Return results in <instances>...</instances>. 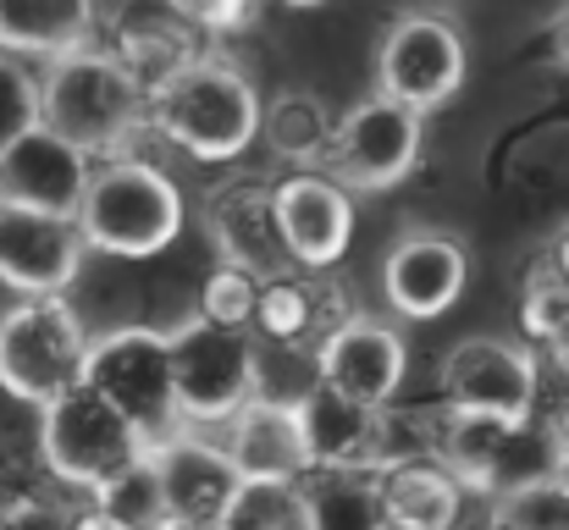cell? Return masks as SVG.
I'll list each match as a JSON object with an SVG mask.
<instances>
[{
	"label": "cell",
	"instance_id": "9",
	"mask_svg": "<svg viewBox=\"0 0 569 530\" xmlns=\"http://www.w3.org/2000/svg\"><path fill=\"white\" fill-rule=\"evenodd\" d=\"M442 398L453 414L526 426L537 409V359L503 338H465L442 359Z\"/></svg>",
	"mask_w": 569,
	"mask_h": 530
},
{
	"label": "cell",
	"instance_id": "20",
	"mask_svg": "<svg viewBox=\"0 0 569 530\" xmlns=\"http://www.w3.org/2000/svg\"><path fill=\"white\" fill-rule=\"evenodd\" d=\"M94 0H0V50L6 56H72L89 44Z\"/></svg>",
	"mask_w": 569,
	"mask_h": 530
},
{
	"label": "cell",
	"instance_id": "8",
	"mask_svg": "<svg viewBox=\"0 0 569 530\" xmlns=\"http://www.w3.org/2000/svg\"><path fill=\"white\" fill-rule=\"evenodd\" d=\"M377 94L426 117L448 106L465 83V39L448 17H403L377 56Z\"/></svg>",
	"mask_w": 569,
	"mask_h": 530
},
{
	"label": "cell",
	"instance_id": "15",
	"mask_svg": "<svg viewBox=\"0 0 569 530\" xmlns=\"http://www.w3.org/2000/svg\"><path fill=\"white\" fill-rule=\"evenodd\" d=\"M150 470L167 503V526L189 530H216V520L227 514V503L238 498V470L227 464V453L216 442H199L193 431H178L167 442L150 448Z\"/></svg>",
	"mask_w": 569,
	"mask_h": 530
},
{
	"label": "cell",
	"instance_id": "17",
	"mask_svg": "<svg viewBox=\"0 0 569 530\" xmlns=\"http://www.w3.org/2000/svg\"><path fill=\"white\" fill-rule=\"evenodd\" d=\"M227 426V464L238 470V481H260V487H299L310 476V453L299 437V414L293 398H249L238 414L221 420Z\"/></svg>",
	"mask_w": 569,
	"mask_h": 530
},
{
	"label": "cell",
	"instance_id": "11",
	"mask_svg": "<svg viewBox=\"0 0 569 530\" xmlns=\"http://www.w3.org/2000/svg\"><path fill=\"white\" fill-rule=\"evenodd\" d=\"M83 232L67 216H39V210H11L0 204V282L22 299L67 293L72 277L83 271Z\"/></svg>",
	"mask_w": 569,
	"mask_h": 530
},
{
	"label": "cell",
	"instance_id": "26",
	"mask_svg": "<svg viewBox=\"0 0 569 530\" xmlns=\"http://www.w3.org/2000/svg\"><path fill=\"white\" fill-rule=\"evenodd\" d=\"M293 520H299V492L293 487L243 481L238 498L227 503V514L216 520V530H288Z\"/></svg>",
	"mask_w": 569,
	"mask_h": 530
},
{
	"label": "cell",
	"instance_id": "36",
	"mask_svg": "<svg viewBox=\"0 0 569 530\" xmlns=\"http://www.w3.org/2000/svg\"><path fill=\"white\" fill-rule=\"evenodd\" d=\"M288 530H299V520H293V526H288Z\"/></svg>",
	"mask_w": 569,
	"mask_h": 530
},
{
	"label": "cell",
	"instance_id": "6",
	"mask_svg": "<svg viewBox=\"0 0 569 530\" xmlns=\"http://www.w3.org/2000/svg\"><path fill=\"white\" fill-rule=\"evenodd\" d=\"M83 353L89 332L61 293L22 299L0 316V387L33 409L83 381Z\"/></svg>",
	"mask_w": 569,
	"mask_h": 530
},
{
	"label": "cell",
	"instance_id": "16",
	"mask_svg": "<svg viewBox=\"0 0 569 530\" xmlns=\"http://www.w3.org/2000/svg\"><path fill=\"white\" fill-rule=\"evenodd\" d=\"M465 282H470V260L442 232H409L381 260V299L403 321H437V316H448L459 304Z\"/></svg>",
	"mask_w": 569,
	"mask_h": 530
},
{
	"label": "cell",
	"instance_id": "5",
	"mask_svg": "<svg viewBox=\"0 0 569 530\" xmlns=\"http://www.w3.org/2000/svg\"><path fill=\"white\" fill-rule=\"evenodd\" d=\"M167 364H172V403L183 431L189 426H221L249 398H260V359L249 332L210 327L204 316H189L167 332Z\"/></svg>",
	"mask_w": 569,
	"mask_h": 530
},
{
	"label": "cell",
	"instance_id": "25",
	"mask_svg": "<svg viewBox=\"0 0 569 530\" xmlns=\"http://www.w3.org/2000/svg\"><path fill=\"white\" fill-rule=\"evenodd\" d=\"M94 509L111 514L117 526H128V530H161L167 526V503H161V487H156L150 453L133 459L122 476H111V481L94 492Z\"/></svg>",
	"mask_w": 569,
	"mask_h": 530
},
{
	"label": "cell",
	"instance_id": "28",
	"mask_svg": "<svg viewBox=\"0 0 569 530\" xmlns=\"http://www.w3.org/2000/svg\"><path fill=\"white\" fill-rule=\"evenodd\" d=\"M33 122H39V83L11 56H0V150Z\"/></svg>",
	"mask_w": 569,
	"mask_h": 530
},
{
	"label": "cell",
	"instance_id": "35",
	"mask_svg": "<svg viewBox=\"0 0 569 530\" xmlns=\"http://www.w3.org/2000/svg\"><path fill=\"white\" fill-rule=\"evenodd\" d=\"M288 6H321V0H288Z\"/></svg>",
	"mask_w": 569,
	"mask_h": 530
},
{
	"label": "cell",
	"instance_id": "29",
	"mask_svg": "<svg viewBox=\"0 0 569 530\" xmlns=\"http://www.w3.org/2000/svg\"><path fill=\"white\" fill-rule=\"evenodd\" d=\"M305 321H310V293L293 288L288 277H271L254 299V327H266L271 338H293L305 332Z\"/></svg>",
	"mask_w": 569,
	"mask_h": 530
},
{
	"label": "cell",
	"instance_id": "18",
	"mask_svg": "<svg viewBox=\"0 0 569 530\" xmlns=\"http://www.w3.org/2000/svg\"><path fill=\"white\" fill-rule=\"evenodd\" d=\"M299 437L310 453V470H377L387 409H366L355 398H338L332 387H310L293 398Z\"/></svg>",
	"mask_w": 569,
	"mask_h": 530
},
{
	"label": "cell",
	"instance_id": "3",
	"mask_svg": "<svg viewBox=\"0 0 569 530\" xmlns=\"http://www.w3.org/2000/svg\"><path fill=\"white\" fill-rule=\"evenodd\" d=\"M72 221L83 232V249L150 260L183 232V193L172 188V177L144 161H111L89 172Z\"/></svg>",
	"mask_w": 569,
	"mask_h": 530
},
{
	"label": "cell",
	"instance_id": "14",
	"mask_svg": "<svg viewBox=\"0 0 569 530\" xmlns=\"http://www.w3.org/2000/svg\"><path fill=\"white\" fill-rule=\"evenodd\" d=\"M271 227L288 260L327 271L349 254L355 238V204L349 188L327 182V177H288L271 188Z\"/></svg>",
	"mask_w": 569,
	"mask_h": 530
},
{
	"label": "cell",
	"instance_id": "13",
	"mask_svg": "<svg viewBox=\"0 0 569 530\" xmlns=\"http://www.w3.org/2000/svg\"><path fill=\"white\" fill-rule=\"evenodd\" d=\"M83 188H89V156L39 122L0 150V204H11V210H39V216L72 221Z\"/></svg>",
	"mask_w": 569,
	"mask_h": 530
},
{
	"label": "cell",
	"instance_id": "27",
	"mask_svg": "<svg viewBox=\"0 0 569 530\" xmlns=\"http://www.w3.org/2000/svg\"><path fill=\"white\" fill-rule=\"evenodd\" d=\"M254 299H260V282L249 271H232L221 266L210 282H204V321L210 327H227V332H249L254 327Z\"/></svg>",
	"mask_w": 569,
	"mask_h": 530
},
{
	"label": "cell",
	"instance_id": "31",
	"mask_svg": "<svg viewBox=\"0 0 569 530\" xmlns=\"http://www.w3.org/2000/svg\"><path fill=\"white\" fill-rule=\"evenodd\" d=\"M0 530H72V520L44 509V503H17V509L0 514Z\"/></svg>",
	"mask_w": 569,
	"mask_h": 530
},
{
	"label": "cell",
	"instance_id": "34",
	"mask_svg": "<svg viewBox=\"0 0 569 530\" xmlns=\"http://www.w3.org/2000/svg\"><path fill=\"white\" fill-rule=\"evenodd\" d=\"M72 530H128V526H117L111 514H100V509H89L83 520H72Z\"/></svg>",
	"mask_w": 569,
	"mask_h": 530
},
{
	"label": "cell",
	"instance_id": "19",
	"mask_svg": "<svg viewBox=\"0 0 569 530\" xmlns=\"http://www.w3.org/2000/svg\"><path fill=\"white\" fill-rule=\"evenodd\" d=\"M377 498L387 530H453L465 509V481L426 453H398L377 464Z\"/></svg>",
	"mask_w": 569,
	"mask_h": 530
},
{
	"label": "cell",
	"instance_id": "22",
	"mask_svg": "<svg viewBox=\"0 0 569 530\" xmlns=\"http://www.w3.org/2000/svg\"><path fill=\"white\" fill-rule=\"evenodd\" d=\"M216 238L227 249V266L232 271H249V277H282V243H277V227H271V193L266 188H232L221 204H216Z\"/></svg>",
	"mask_w": 569,
	"mask_h": 530
},
{
	"label": "cell",
	"instance_id": "33",
	"mask_svg": "<svg viewBox=\"0 0 569 530\" xmlns=\"http://www.w3.org/2000/svg\"><path fill=\"white\" fill-rule=\"evenodd\" d=\"M553 56L569 67V6L559 11V22H553Z\"/></svg>",
	"mask_w": 569,
	"mask_h": 530
},
{
	"label": "cell",
	"instance_id": "1",
	"mask_svg": "<svg viewBox=\"0 0 569 530\" xmlns=\"http://www.w3.org/2000/svg\"><path fill=\"white\" fill-rule=\"evenodd\" d=\"M144 117V89L117 56L100 50H72L56 56L39 78V128L67 139L83 156L117 150Z\"/></svg>",
	"mask_w": 569,
	"mask_h": 530
},
{
	"label": "cell",
	"instance_id": "30",
	"mask_svg": "<svg viewBox=\"0 0 569 530\" xmlns=\"http://www.w3.org/2000/svg\"><path fill=\"white\" fill-rule=\"evenodd\" d=\"M167 6L189 22H204V28H232L249 11V0H167Z\"/></svg>",
	"mask_w": 569,
	"mask_h": 530
},
{
	"label": "cell",
	"instance_id": "32",
	"mask_svg": "<svg viewBox=\"0 0 569 530\" xmlns=\"http://www.w3.org/2000/svg\"><path fill=\"white\" fill-rule=\"evenodd\" d=\"M548 492H559V498L569 503V453L553 459V470H548Z\"/></svg>",
	"mask_w": 569,
	"mask_h": 530
},
{
	"label": "cell",
	"instance_id": "2",
	"mask_svg": "<svg viewBox=\"0 0 569 530\" xmlns=\"http://www.w3.org/2000/svg\"><path fill=\"white\" fill-rule=\"evenodd\" d=\"M156 128L193 161H232L260 133V94L227 61H183L150 89Z\"/></svg>",
	"mask_w": 569,
	"mask_h": 530
},
{
	"label": "cell",
	"instance_id": "7",
	"mask_svg": "<svg viewBox=\"0 0 569 530\" xmlns=\"http://www.w3.org/2000/svg\"><path fill=\"white\" fill-rule=\"evenodd\" d=\"M39 453H44L56 481L100 492L111 476H122L150 448L100 392H89L78 381V387H67L61 398H50L39 409Z\"/></svg>",
	"mask_w": 569,
	"mask_h": 530
},
{
	"label": "cell",
	"instance_id": "4",
	"mask_svg": "<svg viewBox=\"0 0 569 530\" xmlns=\"http://www.w3.org/2000/svg\"><path fill=\"white\" fill-rule=\"evenodd\" d=\"M83 387L100 392L139 437L144 448L183 431L172 403V364H167V332L156 327H117L106 338H89L83 353Z\"/></svg>",
	"mask_w": 569,
	"mask_h": 530
},
{
	"label": "cell",
	"instance_id": "12",
	"mask_svg": "<svg viewBox=\"0 0 569 530\" xmlns=\"http://www.w3.org/2000/svg\"><path fill=\"white\" fill-rule=\"evenodd\" d=\"M403 370H409L403 338L387 321H371V316H355V321L332 327L316 349V381L332 387L338 398L366 403V409L392 403V392L403 387Z\"/></svg>",
	"mask_w": 569,
	"mask_h": 530
},
{
	"label": "cell",
	"instance_id": "24",
	"mask_svg": "<svg viewBox=\"0 0 569 530\" xmlns=\"http://www.w3.org/2000/svg\"><path fill=\"white\" fill-rule=\"evenodd\" d=\"M520 426H503V420H487V414H453L448 409V431H442V453H448V470L470 487H487L509 437Z\"/></svg>",
	"mask_w": 569,
	"mask_h": 530
},
{
	"label": "cell",
	"instance_id": "23",
	"mask_svg": "<svg viewBox=\"0 0 569 530\" xmlns=\"http://www.w3.org/2000/svg\"><path fill=\"white\" fill-rule=\"evenodd\" d=\"M260 133L271 139L277 156H288V161H316V156H327V144H332V117H327V106H321L310 89H288V94H277L271 106H260Z\"/></svg>",
	"mask_w": 569,
	"mask_h": 530
},
{
	"label": "cell",
	"instance_id": "10",
	"mask_svg": "<svg viewBox=\"0 0 569 530\" xmlns=\"http://www.w3.org/2000/svg\"><path fill=\"white\" fill-rule=\"evenodd\" d=\"M327 161L338 172V188H392L420 161V117L371 94L332 128Z\"/></svg>",
	"mask_w": 569,
	"mask_h": 530
},
{
	"label": "cell",
	"instance_id": "21",
	"mask_svg": "<svg viewBox=\"0 0 569 530\" xmlns=\"http://www.w3.org/2000/svg\"><path fill=\"white\" fill-rule=\"evenodd\" d=\"M293 492H299V530H387L377 470H310Z\"/></svg>",
	"mask_w": 569,
	"mask_h": 530
}]
</instances>
